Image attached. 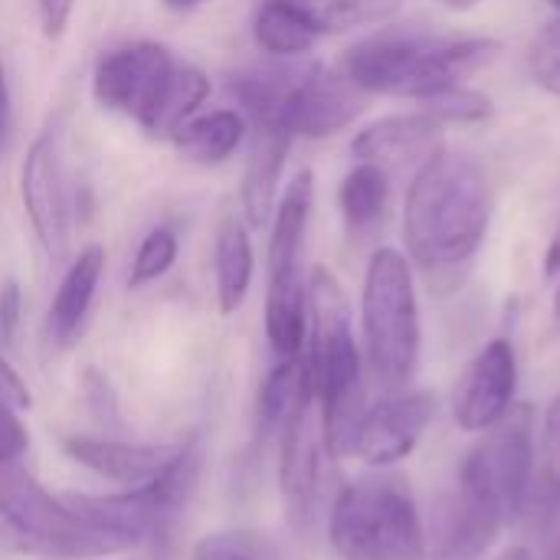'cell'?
I'll list each match as a JSON object with an SVG mask.
<instances>
[{"label":"cell","mask_w":560,"mask_h":560,"mask_svg":"<svg viewBox=\"0 0 560 560\" xmlns=\"http://www.w3.org/2000/svg\"><path fill=\"white\" fill-rule=\"evenodd\" d=\"M266 341L276 358H295L308 338V282L305 272L269 276L266 289Z\"/></svg>","instance_id":"23"},{"label":"cell","mask_w":560,"mask_h":560,"mask_svg":"<svg viewBox=\"0 0 560 560\" xmlns=\"http://www.w3.org/2000/svg\"><path fill=\"white\" fill-rule=\"evenodd\" d=\"M200 476L197 443H184L177 459L151 482L115 495H66L69 509L89 525L138 548L148 538H161L184 515Z\"/></svg>","instance_id":"8"},{"label":"cell","mask_w":560,"mask_h":560,"mask_svg":"<svg viewBox=\"0 0 560 560\" xmlns=\"http://www.w3.org/2000/svg\"><path fill=\"white\" fill-rule=\"evenodd\" d=\"M23 315V292L13 279L0 285V341H13Z\"/></svg>","instance_id":"33"},{"label":"cell","mask_w":560,"mask_h":560,"mask_svg":"<svg viewBox=\"0 0 560 560\" xmlns=\"http://www.w3.org/2000/svg\"><path fill=\"white\" fill-rule=\"evenodd\" d=\"M420 108L430 112L440 125H472V121H486L492 115L489 95H482L463 82L430 95L427 102H420Z\"/></svg>","instance_id":"29"},{"label":"cell","mask_w":560,"mask_h":560,"mask_svg":"<svg viewBox=\"0 0 560 560\" xmlns=\"http://www.w3.org/2000/svg\"><path fill=\"white\" fill-rule=\"evenodd\" d=\"M495 56L499 43L486 36H433L407 26H384L345 49L341 72L364 95L427 102L430 95L459 85Z\"/></svg>","instance_id":"3"},{"label":"cell","mask_w":560,"mask_h":560,"mask_svg":"<svg viewBox=\"0 0 560 560\" xmlns=\"http://www.w3.org/2000/svg\"><path fill=\"white\" fill-rule=\"evenodd\" d=\"M30 390H26V384H23V377L0 358V404H7L10 410H30Z\"/></svg>","instance_id":"35"},{"label":"cell","mask_w":560,"mask_h":560,"mask_svg":"<svg viewBox=\"0 0 560 560\" xmlns=\"http://www.w3.org/2000/svg\"><path fill=\"white\" fill-rule=\"evenodd\" d=\"M256 272L253 236L249 223L240 213H226L213 236V279H217V302L223 315L243 308Z\"/></svg>","instance_id":"22"},{"label":"cell","mask_w":560,"mask_h":560,"mask_svg":"<svg viewBox=\"0 0 560 560\" xmlns=\"http://www.w3.org/2000/svg\"><path fill=\"white\" fill-rule=\"evenodd\" d=\"M443 148V125L430 112H397L371 121L351 141V154L361 164H374L387 174L417 171L433 151Z\"/></svg>","instance_id":"15"},{"label":"cell","mask_w":560,"mask_h":560,"mask_svg":"<svg viewBox=\"0 0 560 560\" xmlns=\"http://www.w3.org/2000/svg\"><path fill=\"white\" fill-rule=\"evenodd\" d=\"M62 450L79 466L92 469L95 476L118 482L125 489H138L158 479L184 450V443H125V440H102V436H66Z\"/></svg>","instance_id":"17"},{"label":"cell","mask_w":560,"mask_h":560,"mask_svg":"<svg viewBox=\"0 0 560 560\" xmlns=\"http://www.w3.org/2000/svg\"><path fill=\"white\" fill-rule=\"evenodd\" d=\"M545 446L560 450V390L555 394V400L548 404V413H545Z\"/></svg>","instance_id":"37"},{"label":"cell","mask_w":560,"mask_h":560,"mask_svg":"<svg viewBox=\"0 0 560 560\" xmlns=\"http://www.w3.org/2000/svg\"><path fill=\"white\" fill-rule=\"evenodd\" d=\"M535 476V410L512 404V410L469 446L459 463L456 489L499 515L505 525L515 522L532 495Z\"/></svg>","instance_id":"7"},{"label":"cell","mask_w":560,"mask_h":560,"mask_svg":"<svg viewBox=\"0 0 560 560\" xmlns=\"http://www.w3.org/2000/svg\"><path fill=\"white\" fill-rule=\"evenodd\" d=\"M249 138V121L240 108H213V112H197L174 138L171 144L180 151L184 161L190 164H223L230 161Z\"/></svg>","instance_id":"24"},{"label":"cell","mask_w":560,"mask_h":560,"mask_svg":"<svg viewBox=\"0 0 560 560\" xmlns=\"http://www.w3.org/2000/svg\"><path fill=\"white\" fill-rule=\"evenodd\" d=\"M390 203V174L374 164H354L338 187V210L354 236L381 226Z\"/></svg>","instance_id":"25"},{"label":"cell","mask_w":560,"mask_h":560,"mask_svg":"<svg viewBox=\"0 0 560 560\" xmlns=\"http://www.w3.org/2000/svg\"><path fill=\"white\" fill-rule=\"evenodd\" d=\"M518 358L512 341H489L459 374L453 387V420L466 433H482L495 427L515 404Z\"/></svg>","instance_id":"13"},{"label":"cell","mask_w":560,"mask_h":560,"mask_svg":"<svg viewBox=\"0 0 560 560\" xmlns=\"http://www.w3.org/2000/svg\"><path fill=\"white\" fill-rule=\"evenodd\" d=\"M26 446H30V436H26V427L20 423L16 410L0 404V459L23 456Z\"/></svg>","instance_id":"32"},{"label":"cell","mask_w":560,"mask_h":560,"mask_svg":"<svg viewBox=\"0 0 560 560\" xmlns=\"http://www.w3.org/2000/svg\"><path fill=\"white\" fill-rule=\"evenodd\" d=\"M364 98L368 95L341 69L322 62L299 66L276 121L292 138H331L364 112Z\"/></svg>","instance_id":"11"},{"label":"cell","mask_w":560,"mask_h":560,"mask_svg":"<svg viewBox=\"0 0 560 560\" xmlns=\"http://www.w3.org/2000/svg\"><path fill=\"white\" fill-rule=\"evenodd\" d=\"M36 10H39V26H43V36L46 39H59L72 20V10H75V0H36Z\"/></svg>","instance_id":"34"},{"label":"cell","mask_w":560,"mask_h":560,"mask_svg":"<svg viewBox=\"0 0 560 560\" xmlns=\"http://www.w3.org/2000/svg\"><path fill=\"white\" fill-rule=\"evenodd\" d=\"M292 141L295 138L282 125H272V121L249 125V154H246V171H243V187H240V207H243V220L249 223V230H262L272 220Z\"/></svg>","instance_id":"18"},{"label":"cell","mask_w":560,"mask_h":560,"mask_svg":"<svg viewBox=\"0 0 560 560\" xmlns=\"http://www.w3.org/2000/svg\"><path fill=\"white\" fill-rule=\"evenodd\" d=\"M302 354L312 371L328 456H354L358 430L368 413V368L354 338L348 295L325 266H315L308 279V338Z\"/></svg>","instance_id":"2"},{"label":"cell","mask_w":560,"mask_h":560,"mask_svg":"<svg viewBox=\"0 0 560 560\" xmlns=\"http://www.w3.org/2000/svg\"><path fill=\"white\" fill-rule=\"evenodd\" d=\"M20 200L39 249L62 259L72 240V203L66 184L62 141L52 128L39 131L20 164Z\"/></svg>","instance_id":"9"},{"label":"cell","mask_w":560,"mask_h":560,"mask_svg":"<svg viewBox=\"0 0 560 560\" xmlns=\"http://www.w3.org/2000/svg\"><path fill=\"white\" fill-rule=\"evenodd\" d=\"M558 515H560V505H558ZM545 560H560V522L558 528L551 532V538H548V555Z\"/></svg>","instance_id":"39"},{"label":"cell","mask_w":560,"mask_h":560,"mask_svg":"<svg viewBox=\"0 0 560 560\" xmlns=\"http://www.w3.org/2000/svg\"><path fill=\"white\" fill-rule=\"evenodd\" d=\"M210 95V79L203 69L190 66V62H174V69L167 72V79L161 82L158 95L151 98V105L141 112L138 128L148 138L158 141H171L207 102Z\"/></svg>","instance_id":"21"},{"label":"cell","mask_w":560,"mask_h":560,"mask_svg":"<svg viewBox=\"0 0 560 560\" xmlns=\"http://www.w3.org/2000/svg\"><path fill=\"white\" fill-rule=\"evenodd\" d=\"M253 39L276 59H295L318 43V33L289 0H262L253 16Z\"/></svg>","instance_id":"26"},{"label":"cell","mask_w":560,"mask_h":560,"mask_svg":"<svg viewBox=\"0 0 560 560\" xmlns=\"http://www.w3.org/2000/svg\"><path fill=\"white\" fill-rule=\"evenodd\" d=\"M203 3H210V0H164L167 10H197Z\"/></svg>","instance_id":"40"},{"label":"cell","mask_w":560,"mask_h":560,"mask_svg":"<svg viewBox=\"0 0 560 560\" xmlns=\"http://www.w3.org/2000/svg\"><path fill=\"white\" fill-rule=\"evenodd\" d=\"M495 560H535L532 558V551L528 548H522V545H515V548H509V551H502Z\"/></svg>","instance_id":"41"},{"label":"cell","mask_w":560,"mask_h":560,"mask_svg":"<svg viewBox=\"0 0 560 560\" xmlns=\"http://www.w3.org/2000/svg\"><path fill=\"white\" fill-rule=\"evenodd\" d=\"M545 272H548L551 279H558L560 276V226H558V233H555V240H551V246H548V256H545Z\"/></svg>","instance_id":"38"},{"label":"cell","mask_w":560,"mask_h":560,"mask_svg":"<svg viewBox=\"0 0 560 560\" xmlns=\"http://www.w3.org/2000/svg\"><path fill=\"white\" fill-rule=\"evenodd\" d=\"M492 180L479 158L433 151L410 177L404 200V243L410 262L430 279L459 272L482 249L492 226Z\"/></svg>","instance_id":"1"},{"label":"cell","mask_w":560,"mask_h":560,"mask_svg":"<svg viewBox=\"0 0 560 560\" xmlns=\"http://www.w3.org/2000/svg\"><path fill=\"white\" fill-rule=\"evenodd\" d=\"M548 3H551V7H555V10L560 13V0H548Z\"/></svg>","instance_id":"44"},{"label":"cell","mask_w":560,"mask_h":560,"mask_svg":"<svg viewBox=\"0 0 560 560\" xmlns=\"http://www.w3.org/2000/svg\"><path fill=\"white\" fill-rule=\"evenodd\" d=\"M0 518L26 551L59 560L112 558L131 551L128 541L79 518L66 495H52L23 466V456L0 459Z\"/></svg>","instance_id":"6"},{"label":"cell","mask_w":560,"mask_h":560,"mask_svg":"<svg viewBox=\"0 0 560 560\" xmlns=\"http://www.w3.org/2000/svg\"><path fill=\"white\" fill-rule=\"evenodd\" d=\"M433 417H436V397L427 390L384 394L374 407H368L361 420L354 456L374 469H390L420 446Z\"/></svg>","instance_id":"14"},{"label":"cell","mask_w":560,"mask_h":560,"mask_svg":"<svg viewBox=\"0 0 560 560\" xmlns=\"http://www.w3.org/2000/svg\"><path fill=\"white\" fill-rule=\"evenodd\" d=\"M364 368L384 394L410 390L423 358V322L410 259L381 246L371 253L361 289Z\"/></svg>","instance_id":"4"},{"label":"cell","mask_w":560,"mask_h":560,"mask_svg":"<svg viewBox=\"0 0 560 560\" xmlns=\"http://www.w3.org/2000/svg\"><path fill=\"white\" fill-rule=\"evenodd\" d=\"M505 522L463 495L456 486L440 495L427 525V560H482Z\"/></svg>","instance_id":"16"},{"label":"cell","mask_w":560,"mask_h":560,"mask_svg":"<svg viewBox=\"0 0 560 560\" xmlns=\"http://www.w3.org/2000/svg\"><path fill=\"white\" fill-rule=\"evenodd\" d=\"M312 210H315V174L302 167L289 180V187L279 194L276 210H272V233H269V249H266L269 276L302 272V253H305Z\"/></svg>","instance_id":"20"},{"label":"cell","mask_w":560,"mask_h":560,"mask_svg":"<svg viewBox=\"0 0 560 560\" xmlns=\"http://www.w3.org/2000/svg\"><path fill=\"white\" fill-rule=\"evenodd\" d=\"M325 433L318 400L308 397L279 430V489L285 518L295 532H312L322 512V482H325Z\"/></svg>","instance_id":"10"},{"label":"cell","mask_w":560,"mask_h":560,"mask_svg":"<svg viewBox=\"0 0 560 560\" xmlns=\"http://www.w3.org/2000/svg\"><path fill=\"white\" fill-rule=\"evenodd\" d=\"M10 121H13V98H10L7 69H3V62H0V151L7 148V138H10Z\"/></svg>","instance_id":"36"},{"label":"cell","mask_w":560,"mask_h":560,"mask_svg":"<svg viewBox=\"0 0 560 560\" xmlns=\"http://www.w3.org/2000/svg\"><path fill=\"white\" fill-rule=\"evenodd\" d=\"M555 495H558V505H560V469H558V482H555Z\"/></svg>","instance_id":"43"},{"label":"cell","mask_w":560,"mask_h":560,"mask_svg":"<svg viewBox=\"0 0 560 560\" xmlns=\"http://www.w3.org/2000/svg\"><path fill=\"white\" fill-rule=\"evenodd\" d=\"M528 69L548 95L560 98V13L535 33L528 46Z\"/></svg>","instance_id":"30"},{"label":"cell","mask_w":560,"mask_h":560,"mask_svg":"<svg viewBox=\"0 0 560 560\" xmlns=\"http://www.w3.org/2000/svg\"><path fill=\"white\" fill-rule=\"evenodd\" d=\"M328 541L345 560H427L410 482L387 469L348 482L328 512Z\"/></svg>","instance_id":"5"},{"label":"cell","mask_w":560,"mask_h":560,"mask_svg":"<svg viewBox=\"0 0 560 560\" xmlns=\"http://www.w3.org/2000/svg\"><path fill=\"white\" fill-rule=\"evenodd\" d=\"M446 7H456V10H466V7H472L476 0H443Z\"/></svg>","instance_id":"42"},{"label":"cell","mask_w":560,"mask_h":560,"mask_svg":"<svg viewBox=\"0 0 560 560\" xmlns=\"http://www.w3.org/2000/svg\"><path fill=\"white\" fill-rule=\"evenodd\" d=\"M177 56L151 39L125 43L118 49H108L95 69H92V98L115 115L141 118V112L158 95L161 82L174 69Z\"/></svg>","instance_id":"12"},{"label":"cell","mask_w":560,"mask_h":560,"mask_svg":"<svg viewBox=\"0 0 560 560\" xmlns=\"http://www.w3.org/2000/svg\"><path fill=\"white\" fill-rule=\"evenodd\" d=\"M269 545L259 535L246 532H226V535H210L194 548V560H266Z\"/></svg>","instance_id":"31"},{"label":"cell","mask_w":560,"mask_h":560,"mask_svg":"<svg viewBox=\"0 0 560 560\" xmlns=\"http://www.w3.org/2000/svg\"><path fill=\"white\" fill-rule=\"evenodd\" d=\"M102 272H105V246H98V243L82 246L79 256L66 266L59 289L49 302L46 325H43L49 351H69L79 341L89 308L95 302Z\"/></svg>","instance_id":"19"},{"label":"cell","mask_w":560,"mask_h":560,"mask_svg":"<svg viewBox=\"0 0 560 560\" xmlns=\"http://www.w3.org/2000/svg\"><path fill=\"white\" fill-rule=\"evenodd\" d=\"M318 36L358 26H384L400 13V0H289Z\"/></svg>","instance_id":"27"},{"label":"cell","mask_w":560,"mask_h":560,"mask_svg":"<svg viewBox=\"0 0 560 560\" xmlns=\"http://www.w3.org/2000/svg\"><path fill=\"white\" fill-rule=\"evenodd\" d=\"M180 253V240L174 233V226H154L144 233L131 269H128V289H144L151 282H158L161 276H167L177 262Z\"/></svg>","instance_id":"28"}]
</instances>
